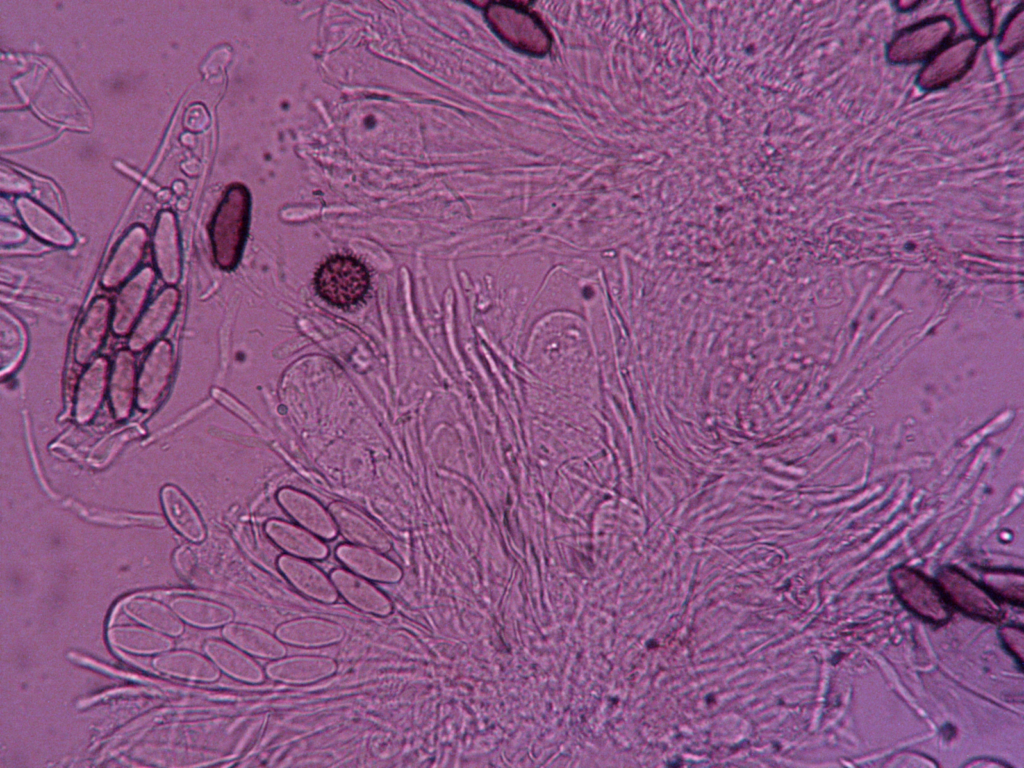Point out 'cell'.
<instances>
[{
	"label": "cell",
	"instance_id": "1",
	"mask_svg": "<svg viewBox=\"0 0 1024 768\" xmlns=\"http://www.w3.org/2000/svg\"><path fill=\"white\" fill-rule=\"evenodd\" d=\"M251 196L242 184L231 185L220 201L210 223L209 233L215 263L223 270L239 263L248 234Z\"/></svg>",
	"mask_w": 1024,
	"mask_h": 768
},
{
	"label": "cell",
	"instance_id": "2",
	"mask_svg": "<svg viewBox=\"0 0 1024 768\" xmlns=\"http://www.w3.org/2000/svg\"><path fill=\"white\" fill-rule=\"evenodd\" d=\"M954 19L941 13L929 15L894 32L886 45V58L895 65H917L948 45L955 34Z\"/></svg>",
	"mask_w": 1024,
	"mask_h": 768
},
{
	"label": "cell",
	"instance_id": "3",
	"mask_svg": "<svg viewBox=\"0 0 1024 768\" xmlns=\"http://www.w3.org/2000/svg\"><path fill=\"white\" fill-rule=\"evenodd\" d=\"M314 287L326 302L346 308L363 300L370 287V274L358 258L337 254L319 266Z\"/></svg>",
	"mask_w": 1024,
	"mask_h": 768
},
{
	"label": "cell",
	"instance_id": "4",
	"mask_svg": "<svg viewBox=\"0 0 1024 768\" xmlns=\"http://www.w3.org/2000/svg\"><path fill=\"white\" fill-rule=\"evenodd\" d=\"M987 41L975 35L952 40L917 71V85L923 90L936 91L959 82L977 63L978 52Z\"/></svg>",
	"mask_w": 1024,
	"mask_h": 768
},
{
	"label": "cell",
	"instance_id": "5",
	"mask_svg": "<svg viewBox=\"0 0 1024 768\" xmlns=\"http://www.w3.org/2000/svg\"><path fill=\"white\" fill-rule=\"evenodd\" d=\"M891 582L900 601L913 613L931 623L941 624L951 615L939 583L911 568H897Z\"/></svg>",
	"mask_w": 1024,
	"mask_h": 768
},
{
	"label": "cell",
	"instance_id": "6",
	"mask_svg": "<svg viewBox=\"0 0 1024 768\" xmlns=\"http://www.w3.org/2000/svg\"><path fill=\"white\" fill-rule=\"evenodd\" d=\"M175 366L171 343L158 340L147 353L137 378L136 404L142 410L153 409L167 389Z\"/></svg>",
	"mask_w": 1024,
	"mask_h": 768
},
{
	"label": "cell",
	"instance_id": "7",
	"mask_svg": "<svg viewBox=\"0 0 1024 768\" xmlns=\"http://www.w3.org/2000/svg\"><path fill=\"white\" fill-rule=\"evenodd\" d=\"M939 578L938 583L949 604H953L968 615L985 620L995 621L1001 617V611L992 592L966 575L955 569H946Z\"/></svg>",
	"mask_w": 1024,
	"mask_h": 768
},
{
	"label": "cell",
	"instance_id": "8",
	"mask_svg": "<svg viewBox=\"0 0 1024 768\" xmlns=\"http://www.w3.org/2000/svg\"><path fill=\"white\" fill-rule=\"evenodd\" d=\"M179 301L180 293L173 286L156 295L130 333L128 347L132 352H140L158 341L173 320Z\"/></svg>",
	"mask_w": 1024,
	"mask_h": 768
},
{
	"label": "cell",
	"instance_id": "9",
	"mask_svg": "<svg viewBox=\"0 0 1024 768\" xmlns=\"http://www.w3.org/2000/svg\"><path fill=\"white\" fill-rule=\"evenodd\" d=\"M155 280V270L145 266L120 288L112 306L111 329L116 336L133 330L145 306Z\"/></svg>",
	"mask_w": 1024,
	"mask_h": 768
},
{
	"label": "cell",
	"instance_id": "10",
	"mask_svg": "<svg viewBox=\"0 0 1024 768\" xmlns=\"http://www.w3.org/2000/svg\"><path fill=\"white\" fill-rule=\"evenodd\" d=\"M276 499L290 518L317 537L332 540L337 536L338 529L331 514L312 496L285 487L278 490Z\"/></svg>",
	"mask_w": 1024,
	"mask_h": 768
},
{
	"label": "cell",
	"instance_id": "11",
	"mask_svg": "<svg viewBox=\"0 0 1024 768\" xmlns=\"http://www.w3.org/2000/svg\"><path fill=\"white\" fill-rule=\"evenodd\" d=\"M275 635L285 645L321 648L341 642L345 630L339 623L323 617L304 616L278 625Z\"/></svg>",
	"mask_w": 1024,
	"mask_h": 768
},
{
	"label": "cell",
	"instance_id": "12",
	"mask_svg": "<svg viewBox=\"0 0 1024 768\" xmlns=\"http://www.w3.org/2000/svg\"><path fill=\"white\" fill-rule=\"evenodd\" d=\"M338 670L337 661L323 655H293L272 660L265 668L271 680L290 684L307 685L333 676Z\"/></svg>",
	"mask_w": 1024,
	"mask_h": 768
},
{
	"label": "cell",
	"instance_id": "13",
	"mask_svg": "<svg viewBox=\"0 0 1024 768\" xmlns=\"http://www.w3.org/2000/svg\"><path fill=\"white\" fill-rule=\"evenodd\" d=\"M277 567L284 578L301 594L326 604L338 600L339 594L330 578L309 560L283 554Z\"/></svg>",
	"mask_w": 1024,
	"mask_h": 768
},
{
	"label": "cell",
	"instance_id": "14",
	"mask_svg": "<svg viewBox=\"0 0 1024 768\" xmlns=\"http://www.w3.org/2000/svg\"><path fill=\"white\" fill-rule=\"evenodd\" d=\"M338 532L351 544L374 549L381 553L391 548L388 535L374 521L355 507L340 501L329 505Z\"/></svg>",
	"mask_w": 1024,
	"mask_h": 768
},
{
	"label": "cell",
	"instance_id": "15",
	"mask_svg": "<svg viewBox=\"0 0 1024 768\" xmlns=\"http://www.w3.org/2000/svg\"><path fill=\"white\" fill-rule=\"evenodd\" d=\"M154 265L161 279L172 286L178 283L182 272L179 233L174 214L165 210L159 214L153 235Z\"/></svg>",
	"mask_w": 1024,
	"mask_h": 768
},
{
	"label": "cell",
	"instance_id": "16",
	"mask_svg": "<svg viewBox=\"0 0 1024 768\" xmlns=\"http://www.w3.org/2000/svg\"><path fill=\"white\" fill-rule=\"evenodd\" d=\"M330 578L339 596L352 607L379 617L391 613L390 599L370 580L344 568L331 571Z\"/></svg>",
	"mask_w": 1024,
	"mask_h": 768
},
{
	"label": "cell",
	"instance_id": "17",
	"mask_svg": "<svg viewBox=\"0 0 1024 768\" xmlns=\"http://www.w3.org/2000/svg\"><path fill=\"white\" fill-rule=\"evenodd\" d=\"M112 321V304L106 296L95 298L84 313L74 341V359L91 363L101 348Z\"/></svg>",
	"mask_w": 1024,
	"mask_h": 768
},
{
	"label": "cell",
	"instance_id": "18",
	"mask_svg": "<svg viewBox=\"0 0 1024 768\" xmlns=\"http://www.w3.org/2000/svg\"><path fill=\"white\" fill-rule=\"evenodd\" d=\"M148 243V234L141 225L132 227L115 247L101 276L105 289L124 284L140 265Z\"/></svg>",
	"mask_w": 1024,
	"mask_h": 768
},
{
	"label": "cell",
	"instance_id": "19",
	"mask_svg": "<svg viewBox=\"0 0 1024 768\" xmlns=\"http://www.w3.org/2000/svg\"><path fill=\"white\" fill-rule=\"evenodd\" d=\"M335 556L348 570L370 581L393 583L401 577V571L394 562L368 547L341 544L335 549Z\"/></svg>",
	"mask_w": 1024,
	"mask_h": 768
},
{
	"label": "cell",
	"instance_id": "20",
	"mask_svg": "<svg viewBox=\"0 0 1024 768\" xmlns=\"http://www.w3.org/2000/svg\"><path fill=\"white\" fill-rule=\"evenodd\" d=\"M264 531L285 554L306 560H323L328 556L324 541L299 525L271 519L265 523Z\"/></svg>",
	"mask_w": 1024,
	"mask_h": 768
},
{
	"label": "cell",
	"instance_id": "21",
	"mask_svg": "<svg viewBox=\"0 0 1024 768\" xmlns=\"http://www.w3.org/2000/svg\"><path fill=\"white\" fill-rule=\"evenodd\" d=\"M204 651L221 672L235 680L252 685L265 680L266 673L253 656L227 640H207Z\"/></svg>",
	"mask_w": 1024,
	"mask_h": 768
},
{
	"label": "cell",
	"instance_id": "22",
	"mask_svg": "<svg viewBox=\"0 0 1024 768\" xmlns=\"http://www.w3.org/2000/svg\"><path fill=\"white\" fill-rule=\"evenodd\" d=\"M166 602L183 622L199 628L222 627L232 622L235 616L228 605L198 596L172 595Z\"/></svg>",
	"mask_w": 1024,
	"mask_h": 768
},
{
	"label": "cell",
	"instance_id": "23",
	"mask_svg": "<svg viewBox=\"0 0 1024 768\" xmlns=\"http://www.w3.org/2000/svg\"><path fill=\"white\" fill-rule=\"evenodd\" d=\"M153 667L164 674L198 682H214L220 670L208 657L189 650L165 651L153 660Z\"/></svg>",
	"mask_w": 1024,
	"mask_h": 768
},
{
	"label": "cell",
	"instance_id": "24",
	"mask_svg": "<svg viewBox=\"0 0 1024 768\" xmlns=\"http://www.w3.org/2000/svg\"><path fill=\"white\" fill-rule=\"evenodd\" d=\"M225 640L247 654L267 660H276L287 653L285 644L269 631L248 623L230 622L223 626Z\"/></svg>",
	"mask_w": 1024,
	"mask_h": 768
},
{
	"label": "cell",
	"instance_id": "25",
	"mask_svg": "<svg viewBox=\"0 0 1024 768\" xmlns=\"http://www.w3.org/2000/svg\"><path fill=\"white\" fill-rule=\"evenodd\" d=\"M136 392L135 357L130 349H121L114 356L109 382L110 401L117 418L129 415Z\"/></svg>",
	"mask_w": 1024,
	"mask_h": 768
},
{
	"label": "cell",
	"instance_id": "26",
	"mask_svg": "<svg viewBox=\"0 0 1024 768\" xmlns=\"http://www.w3.org/2000/svg\"><path fill=\"white\" fill-rule=\"evenodd\" d=\"M122 607L138 623L167 636L177 637L184 631L183 621L174 610L156 599L135 596L125 600Z\"/></svg>",
	"mask_w": 1024,
	"mask_h": 768
},
{
	"label": "cell",
	"instance_id": "27",
	"mask_svg": "<svg viewBox=\"0 0 1024 768\" xmlns=\"http://www.w3.org/2000/svg\"><path fill=\"white\" fill-rule=\"evenodd\" d=\"M107 639L112 647L139 655L161 654L173 645L167 635L138 625L109 627Z\"/></svg>",
	"mask_w": 1024,
	"mask_h": 768
},
{
	"label": "cell",
	"instance_id": "28",
	"mask_svg": "<svg viewBox=\"0 0 1024 768\" xmlns=\"http://www.w3.org/2000/svg\"><path fill=\"white\" fill-rule=\"evenodd\" d=\"M109 362L105 357L95 358L81 375L75 397V417L78 422L90 420L105 395Z\"/></svg>",
	"mask_w": 1024,
	"mask_h": 768
},
{
	"label": "cell",
	"instance_id": "29",
	"mask_svg": "<svg viewBox=\"0 0 1024 768\" xmlns=\"http://www.w3.org/2000/svg\"><path fill=\"white\" fill-rule=\"evenodd\" d=\"M16 206L26 227L38 238L60 247H69L74 243L70 230L33 200L20 197Z\"/></svg>",
	"mask_w": 1024,
	"mask_h": 768
},
{
	"label": "cell",
	"instance_id": "30",
	"mask_svg": "<svg viewBox=\"0 0 1024 768\" xmlns=\"http://www.w3.org/2000/svg\"><path fill=\"white\" fill-rule=\"evenodd\" d=\"M161 500L170 523L181 535L193 542L205 538L204 524L197 510L177 487L165 486Z\"/></svg>",
	"mask_w": 1024,
	"mask_h": 768
},
{
	"label": "cell",
	"instance_id": "31",
	"mask_svg": "<svg viewBox=\"0 0 1024 768\" xmlns=\"http://www.w3.org/2000/svg\"><path fill=\"white\" fill-rule=\"evenodd\" d=\"M25 335L22 326L10 313L1 312L0 359L2 375L10 372L23 356Z\"/></svg>",
	"mask_w": 1024,
	"mask_h": 768
},
{
	"label": "cell",
	"instance_id": "32",
	"mask_svg": "<svg viewBox=\"0 0 1024 768\" xmlns=\"http://www.w3.org/2000/svg\"><path fill=\"white\" fill-rule=\"evenodd\" d=\"M25 237V233L18 227L10 223L1 224L0 239L3 246L21 243Z\"/></svg>",
	"mask_w": 1024,
	"mask_h": 768
}]
</instances>
